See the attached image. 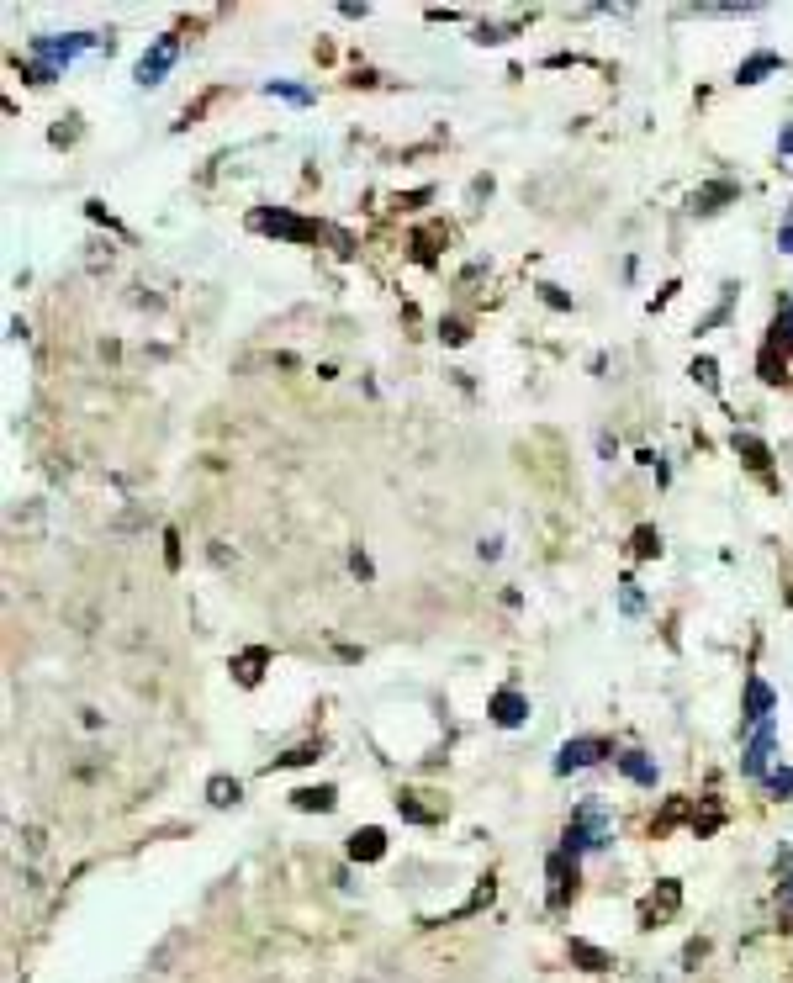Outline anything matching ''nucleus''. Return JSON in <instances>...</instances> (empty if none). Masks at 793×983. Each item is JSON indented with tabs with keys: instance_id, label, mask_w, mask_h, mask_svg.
<instances>
[{
	"instance_id": "f257e3e1",
	"label": "nucleus",
	"mask_w": 793,
	"mask_h": 983,
	"mask_svg": "<svg viewBox=\"0 0 793 983\" xmlns=\"http://www.w3.org/2000/svg\"><path fill=\"white\" fill-rule=\"evenodd\" d=\"M608 841H614V814H608L598 799H587L571 809V820L561 830V851L566 857H582V851H603Z\"/></svg>"
},
{
	"instance_id": "f03ea898",
	"label": "nucleus",
	"mask_w": 793,
	"mask_h": 983,
	"mask_svg": "<svg viewBox=\"0 0 793 983\" xmlns=\"http://www.w3.org/2000/svg\"><path fill=\"white\" fill-rule=\"evenodd\" d=\"M85 48H96V37H90V32H69V37H32V59L48 64V69H59V74H64L69 64H75Z\"/></svg>"
},
{
	"instance_id": "7ed1b4c3",
	"label": "nucleus",
	"mask_w": 793,
	"mask_h": 983,
	"mask_svg": "<svg viewBox=\"0 0 793 983\" xmlns=\"http://www.w3.org/2000/svg\"><path fill=\"white\" fill-rule=\"evenodd\" d=\"M772 756H778V725H772V719H762V725H751V735H746L741 772L751 777V783H762L767 767H772Z\"/></svg>"
},
{
	"instance_id": "20e7f679",
	"label": "nucleus",
	"mask_w": 793,
	"mask_h": 983,
	"mask_svg": "<svg viewBox=\"0 0 793 983\" xmlns=\"http://www.w3.org/2000/svg\"><path fill=\"white\" fill-rule=\"evenodd\" d=\"M603 756H614V746H608V740H598V735H577V740H566V746L556 751V772H561V777L587 772V767H598Z\"/></svg>"
},
{
	"instance_id": "39448f33",
	"label": "nucleus",
	"mask_w": 793,
	"mask_h": 983,
	"mask_svg": "<svg viewBox=\"0 0 793 983\" xmlns=\"http://www.w3.org/2000/svg\"><path fill=\"white\" fill-rule=\"evenodd\" d=\"M175 53H180V43H175V37H159V43L149 48V53H143V59H138V69H133V80L143 85V90H149V85H159L164 80V74H170V64H175Z\"/></svg>"
},
{
	"instance_id": "423d86ee",
	"label": "nucleus",
	"mask_w": 793,
	"mask_h": 983,
	"mask_svg": "<svg viewBox=\"0 0 793 983\" xmlns=\"http://www.w3.org/2000/svg\"><path fill=\"white\" fill-rule=\"evenodd\" d=\"M254 228L260 233H281V238H318V222H302L291 212H254Z\"/></svg>"
},
{
	"instance_id": "0eeeda50",
	"label": "nucleus",
	"mask_w": 793,
	"mask_h": 983,
	"mask_svg": "<svg viewBox=\"0 0 793 983\" xmlns=\"http://www.w3.org/2000/svg\"><path fill=\"white\" fill-rule=\"evenodd\" d=\"M492 719H497L503 730L524 725V719H529V698H524V693H513V688H503V693L492 698Z\"/></svg>"
},
{
	"instance_id": "6e6552de",
	"label": "nucleus",
	"mask_w": 793,
	"mask_h": 983,
	"mask_svg": "<svg viewBox=\"0 0 793 983\" xmlns=\"http://www.w3.org/2000/svg\"><path fill=\"white\" fill-rule=\"evenodd\" d=\"M566 888H577V857L556 851L550 857V904H566Z\"/></svg>"
},
{
	"instance_id": "1a4fd4ad",
	"label": "nucleus",
	"mask_w": 793,
	"mask_h": 983,
	"mask_svg": "<svg viewBox=\"0 0 793 983\" xmlns=\"http://www.w3.org/2000/svg\"><path fill=\"white\" fill-rule=\"evenodd\" d=\"M772 719V688L762 677H746V725H762Z\"/></svg>"
},
{
	"instance_id": "9d476101",
	"label": "nucleus",
	"mask_w": 793,
	"mask_h": 983,
	"mask_svg": "<svg viewBox=\"0 0 793 983\" xmlns=\"http://www.w3.org/2000/svg\"><path fill=\"white\" fill-rule=\"evenodd\" d=\"M619 772L630 777V783H640V788H656V762L645 751H624L619 756Z\"/></svg>"
},
{
	"instance_id": "9b49d317",
	"label": "nucleus",
	"mask_w": 793,
	"mask_h": 983,
	"mask_svg": "<svg viewBox=\"0 0 793 983\" xmlns=\"http://www.w3.org/2000/svg\"><path fill=\"white\" fill-rule=\"evenodd\" d=\"M381 851H386V836H381L376 825H365V830H355V836H349V857H355V862H376Z\"/></svg>"
},
{
	"instance_id": "f8f14e48",
	"label": "nucleus",
	"mask_w": 793,
	"mask_h": 983,
	"mask_svg": "<svg viewBox=\"0 0 793 983\" xmlns=\"http://www.w3.org/2000/svg\"><path fill=\"white\" fill-rule=\"evenodd\" d=\"M772 69H783L778 53H756V59H746L741 69H735V80H741V85H756V80H767Z\"/></svg>"
},
{
	"instance_id": "ddd939ff",
	"label": "nucleus",
	"mask_w": 793,
	"mask_h": 983,
	"mask_svg": "<svg viewBox=\"0 0 793 983\" xmlns=\"http://www.w3.org/2000/svg\"><path fill=\"white\" fill-rule=\"evenodd\" d=\"M730 444H735V455H746V466L767 471V460H772V455H767V444L756 439V434H741V429H735V439H730Z\"/></svg>"
},
{
	"instance_id": "4468645a",
	"label": "nucleus",
	"mask_w": 793,
	"mask_h": 983,
	"mask_svg": "<svg viewBox=\"0 0 793 983\" xmlns=\"http://www.w3.org/2000/svg\"><path fill=\"white\" fill-rule=\"evenodd\" d=\"M291 804H297V809H318V814H328V809H334V788H297V793H291Z\"/></svg>"
},
{
	"instance_id": "2eb2a0df",
	"label": "nucleus",
	"mask_w": 793,
	"mask_h": 983,
	"mask_svg": "<svg viewBox=\"0 0 793 983\" xmlns=\"http://www.w3.org/2000/svg\"><path fill=\"white\" fill-rule=\"evenodd\" d=\"M207 799H212L217 809L238 804V783H233V777H212V783H207Z\"/></svg>"
},
{
	"instance_id": "dca6fc26",
	"label": "nucleus",
	"mask_w": 793,
	"mask_h": 983,
	"mask_svg": "<svg viewBox=\"0 0 793 983\" xmlns=\"http://www.w3.org/2000/svg\"><path fill=\"white\" fill-rule=\"evenodd\" d=\"M772 349H793V302L778 312V323H772Z\"/></svg>"
},
{
	"instance_id": "f3484780",
	"label": "nucleus",
	"mask_w": 793,
	"mask_h": 983,
	"mask_svg": "<svg viewBox=\"0 0 793 983\" xmlns=\"http://www.w3.org/2000/svg\"><path fill=\"white\" fill-rule=\"evenodd\" d=\"M730 196H735V185H709V191L693 196V212H714V201H730Z\"/></svg>"
},
{
	"instance_id": "a211bd4d",
	"label": "nucleus",
	"mask_w": 793,
	"mask_h": 983,
	"mask_svg": "<svg viewBox=\"0 0 793 983\" xmlns=\"http://www.w3.org/2000/svg\"><path fill=\"white\" fill-rule=\"evenodd\" d=\"M635 555H640V561L661 555V534H656V529H635Z\"/></svg>"
},
{
	"instance_id": "6ab92c4d",
	"label": "nucleus",
	"mask_w": 793,
	"mask_h": 983,
	"mask_svg": "<svg viewBox=\"0 0 793 983\" xmlns=\"http://www.w3.org/2000/svg\"><path fill=\"white\" fill-rule=\"evenodd\" d=\"M270 96H286V101H297V106H312V90L286 85V80H270Z\"/></svg>"
},
{
	"instance_id": "aec40b11",
	"label": "nucleus",
	"mask_w": 793,
	"mask_h": 983,
	"mask_svg": "<svg viewBox=\"0 0 793 983\" xmlns=\"http://www.w3.org/2000/svg\"><path fill=\"white\" fill-rule=\"evenodd\" d=\"M693 381L704 386V392H719V376H714V360H693Z\"/></svg>"
},
{
	"instance_id": "412c9836",
	"label": "nucleus",
	"mask_w": 793,
	"mask_h": 983,
	"mask_svg": "<svg viewBox=\"0 0 793 983\" xmlns=\"http://www.w3.org/2000/svg\"><path fill=\"white\" fill-rule=\"evenodd\" d=\"M767 788H772V799H788V793H793V767L788 772H772Z\"/></svg>"
},
{
	"instance_id": "4be33fe9",
	"label": "nucleus",
	"mask_w": 793,
	"mask_h": 983,
	"mask_svg": "<svg viewBox=\"0 0 793 983\" xmlns=\"http://www.w3.org/2000/svg\"><path fill=\"white\" fill-rule=\"evenodd\" d=\"M397 809L408 814V820H418V825H429V820H434V809H423L418 799H397Z\"/></svg>"
},
{
	"instance_id": "5701e85b",
	"label": "nucleus",
	"mask_w": 793,
	"mask_h": 983,
	"mask_svg": "<svg viewBox=\"0 0 793 983\" xmlns=\"http://www.w3.org/2000/svg\"><path fill=\"white\" fill-rule=\"evenodd\" d=\"M619 603H624V614H640V592H635V582H619Z\"/></svg>"
},
{
	"instance_id": "b1692460",
	"label": "nucleus",
	"mask_w": 793,
	"mask_h": 983,
	"mask_svg": "<svg viewBox=\"0 0 793 983\" xmlns=\"http://www.w3.org/2000/svg\"><path fill=\"white\" fill-rule=\"evenodd\" d=\"M260 661H265V651H249L244 661H238V677H244V682H254V677H260L254 666H260Z\"/></svg>"
},
{
	"instance_id": "393cba45",
	"label": "nucleus",
	"mask_w": 793,
	"mask_h": 983,
	"mask_svg": "<svg viewBox=\"0 0 793 983\" xmlns=\"http://www.w3.org/2000/svg\"><path fill=\"white\" fill-rule=\"evenodd\" d=\"M783 894H788V910H793V851H783Z\"/></svg>"
},
{
	"instance_id": "a878e982",
	"label": "nucleus",
	"mask_w": 793,
	"mask_h": 983,
	"mask_svg": "<svg viewBox=\"0 0 793 983\" xmlns=\"http://www.w3.org/2000/svg\"><path fill=\"white\" fill-rule=\"evenodd\" d=\"M349 566H355V577L371 582V561H365V550H349Z\"/></svg>"
},
{
	"instance_id": "bb28decb",
	"label": "nucleus",
	"mask_w": 793,
	"mask_h": 983,
	"mask_svg": "<svg viewBox=\"0 0 793 983\" xmlns=\"http://www.w3.org/2000/svg\"><path fill=\"white\" fill-rule=\"evenodd\" d=\"M312 756H318V751H312V746H302V751H291V756H281V767H302V762H312Z\"/></svg>"
},
{
	"instance_id": "cd10ccee",
	"label": "nucleus",
	"mask_w": 793,
	"mask_h": 983,
	"mask_svg": "<svg viewBox=\"0 0 793 983\" xmlns=\"http://www.w3.org/2000/svg\"><path fill=\"white\" fill-rule=\"evenodd\" d=\"M571 952H577L582 962H593V968H608V957H603V952H593V947H571Z\"/></svg>"
},
{
	"instance_id": "c85d7f7f",
	"label": "nucleus",
	"mask_w": 793,
	"mask_h": 983,
	"mask_svg": "<svg viewBox=\"0 0 793 983\" xmlns=\"http://www.w3.org/2000/svg\"><path fill=\"white\" fill-rule=\"evenodd\" d=\"M778 148H783V154H793V122L783 127V138H778Z\"/></svg>"
},
{
	"instance_id": "c756f323",
	"label": "nucleus",
	"mask_w": 793,
	"mask_h": 983,
	"mask_svg": "<svg viewBox=\"0 0 793 983\" xmlns=\"http://www.w3.org/2000/svg\"><path fill=\"white\" fill-rule=\"evenodd\" d=\"M778 244H783V254H793V222L783 228V238H778Z\"/></svg>"
}]
</instances>
